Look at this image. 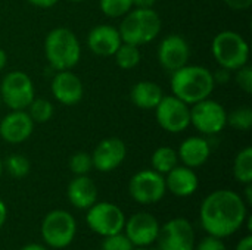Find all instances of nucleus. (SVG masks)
<instances>
[{"mask_svg":"<svg viewBox=\"0 0 252 250\" xmlns=\"http://www.w3.org/2000/svg\"><path fill=\"white\" fill-rule=\"evenodd\" d=\"M131 250H148L146 248H133Z\"/></svg>","mask_w":252,"mask_h":250,"instance_id":"obj_44","label":"nucleus"},{"mask_svg":"<svg viewBox=\"0 0 252 250\" xmlns=\"http://www.w3.org/2000/svg\"><path fill=\"white\" fill-rule=\"evenodd\" d=\"M90 155L94 169L99 172H111L126 161L127 146L118 137H108L99 141Z\"/></svg>","mask_w":252,"mask_h":250,"instance_id":"obj_15","label":"nucleus"},{"mask_svg":"<svg viewBox=\"0 0 252 250\" xmlns=\"http://www.w3.org/2000/svg\"><path fill=\"white\" fill-rule=\"evenodd\" d=\"M213 75H214V81H216V84H217V83H219V84H223V83L229 81V78H230V71H227V69L221 68L217 74H213Z\"/></svg>","mask_w":252,"mask_h":250,"instance_id":"obj_36","label":"nucleus"},{"mask_svg":"<svg viewBox=\"0 0 252 250\" xmlns=\"http://www.w3.org/2000/svg\"><path fill=\"white\" fill-rule=\"evenodd\" d=\"M21 250H49L47 248H44V246H41V245H38V243H28V245H25L24 248H21Z\"/></svg>","mask_w":252,"mask_h":250,"instance_id":"obj_40","label":"nucleus"},{"mask_svg":"<svg viewBox=\"0 0 252 250\" xmlns=\"http://www.w3.org/2000/svg\"><path fill=\"white\" fill-rule=\"evenodd\" d=\"M69 169L74 175H87L93 169L92 155L87 152H77L69 159Z\"/></svg>","mask_w":252,"mask_h":250,"instance_id":"obj_30","label":"nucleus"},{"mask_svg":"<svg viewBox=\"0 0 252 250\" xmlns=\"http://www.w3.org/2000/svg\"><path fill=\"white\" fill-rule=\"evenodd\" d=\"M30 4L35 6V7H41V9H49L52 6H55L59 0H27Z\"/></svg>","mask_w":252,"mask_h":250,"instance_id":"obj_35","label":"nucleus"},{"mask_svg":"<svg viewBox=\"0 0 252 250\" xmlns=\"http://www.w3.org/2000/svg\"><path fill=\"white\" fill-rule=\"evenodd\" d=\"M158 125L171 134H179L190 125V106L176 97L164 96L154 109Z\"/></svg>","mask_w":252,"mask_h":250,"instance_id":"obj_11","label":"nucleus"},{"mask_svg":"<svg viewBox=\"0 0 252 250\" xmlns=\"http://www.w3.org/2000/svg\"><path fill=\"white\" fill-rule=\"evenodd\" d=\"M161 18L158 12L152 9H136L133 7L123 16L120 24V35L123 43L142 46L154 41L161 32Z\"/></svg>","mask_w":252,"mask_h":250,"instance_id":"obj_4","label":"nucleus"},{"mask_svg":"<svg viewBox=\"0 0 252 250\" xmlns=\"http://www.w3.org/2000/svg\"><path fill=\"white\" fill-rule=\"evenodd\" d=\"M99 6L108 18H123L133 9V0H100Z\"/></svg>","mask_w":252,"mask_h":250,"instance_id":"obj_29","label":"nucleus"},{"mask_svg":"<svg viewBox=\"0 0 252 250\" xmlns=\"http://www.w3.org/2000/svg\"><path fill=\"white\" fill-rule=\"evenodd\" d=\"M69 1H75V3H78V1H83V0H69Z\"/></svg>","mask_w":252,"mask_h":250,"instance_id":"obj_45","label":"nucleus"},{"mask_svg":"<svg viewBox=\"0 0 252 250\" xmlns=\"http://www.w3.org/2000/svg\"><path fill=\"white\" fill-rule=\"evenodd\" d=\"M44 56L55 71L72 69L81 57V46L77 35L63 27L53 28L44 40Z\"/></svg>","mask_w":252,"mask_h":250,"instance_id":"obj_3","label":"nucleus"},{"mask_svg":"<svg viewBox=\"0 0 252 250\" xmlns=\"http://www.w3.org/2000/svg\"><path fill=\"white\" fill-rule=\"evenodd\" d=\"M158 245L161 250H195V231L186 218H173L159 227Z\"/></svg>","mask_w":252,"mask_h":250,"instance_id":"obj_12","label":"nucleus"},{"mask_svg":"<svg viewBox=\"0 0 252 250\" xmlns=\"http://www.w3.org/2000/svg\"><path fill=\"white\" fill-rule=\"evenodd\" d=\"M86 221L96 234L106 237L124 230L126 215L123 209L115 203L96 202L87 209Z\"/></svg>","mask_w":252,"mask_h":250,"instance_id":"obj_10","label":"nucleus"},{"mask_svg":"<svg viewBox=\"0 0 252 250\" xmlns=\"http://www.w3.org/2000/svg\"><path fill=\"white\" fill-rule=\"evenodd\" d=\"M121 43L123 40L118 28L106 24L96 25L94 28H92L87 37V46L90 52L102 57L114 56Z\"/></svg>","mask_w":252,"mask_h":250,"instance_id":"obj_18","label":"nucleus"},{"mask_svg":"<svg viewBox=\"0 0 252 250\" xmlns=\"http://www.w3.org/2000/svg\"><path fill=\"white\" fill-rule=\"evenodd\" d=\"M157 56L165 71L174 72L179 68L188 65L190 57V46L183 35L170 34L161 40Z\"/></svg>","mask_w":252,"mask_h":250,"instance_id":"obj_13","label":"nucleus"},{"mask_svg":"<svg viewBox=\"0 0 252 250\" xmlns=\"http://www.w3.org/2000/svg\"><path fill=\"white\" fill-rule=\"evenodd\" d=\"M227 124L239 131H248L252 127V109L250 106H239L227 113Z\"/></svg>","mask_w":252,"mask_h":250,"instance_id":"obj_28","label":"nucleus"},{"mask_svg":"<svg viewBox=\"0 0 252 250\" xmlns=\"http://www.w3.org/2000/svg\"><path fill=\"white\" fill-rule=\"evenodd\" d=\"M165 178L154 169H142L136 172L128 183L131 199L140 205H154L165 196Z\"/></svg>","mask_w":252,"mask_h":250,"instance_id":"obj_9","label":"nucleus"},{"mask_svg":"<svg viewBox=\"0 0 252 250\" xmlns=\"http://www.w3.org/2000/svg\"><path fill=\"white\" fill-rule=\"evenodd\" d=\"M190 125L205 136L219 134L227 125V111L221 103L204 99L190 106Z\"/></svg>","mask_w":252,"mask_h":250,"instance_id":"obj_8","label":"nucleus"},{"mask_svg":"<svg viewBox=\"0 0 252 250\" xmlns=\"http://www.w3.org/2000/svg\"><path fill=\"white\" fill-rule=\"evenodd\" d=\"M247 189H245V199H247V203L251 205L252 203V184H245Z\"/></svg>","mask_w":252,"mask_h":250,"instance_id":"obj_42","label":"nucleus"},{"mask_svg":"<svg viewBox=\"0 0 252 250\" xmlns=\"http://www.w3.org/2000/svg\"><path fill=\"white\" fill-rule=\"evenodd\" d=\"M3 168L6 169V172L16 180H21L24 177H27L31 171V164L28 161V158H25L24 155L19 153H12L4 159Z\"/></svg>","mask_w":252,"mask_h":250,"instance_id":"obj_27","label":"nucleus"},{"mask_svg":"<svg viewBox=\"0 0 252 250\" xmlns=\"http://www.w3.org/2000/svg\"><path fill=\"white\" fill-rule=\"evenodd\" d=\"M211 53L220 68L236 71L250 60V44L236 31H221L211 43Z\"/></svg>","mask_w":252,"mask_h":250,"instance_id":"obj_5","label":"nucleus"},{"mask_svg":"<svg viewBox=\"0 0 252 250\" xmlns=\"http://www.w3.org/2000/svg\"><path fill=\"white\" fill-rule=\"evenodd\" d=\"M171 91L189 106L208 99L216 87L213 72L201 65H185L171 72Z\"/></svg>","mask_w":252,"mask_h":250,"instance_id":"obj_2","label":"nucleus"},{"mask_svg":"<svg viewBox=\"0 0 252 250\" xmlns=\"http://www.w3.org/2000/svg\"><path fill=\"white\" fill-rule=\"evenodd\" d=\"M233 10H247L252 4V0H223Z\"/></svg>","mask_w":252,"mask_h":250,"instance_id":"obj_34","label":"nucleus"},{"mask_svg":"<svg viewBox=\"0 0 252 250\" xmlns=\"http://www.w3.org/2000/svg\"><path fill=\"white\" fill-rule=\"evenodd\" d=\"M235 72V81L238 84V87L245 91L247 94L252 93V68L247 63L244 66H241L239 69L233 71Z\"/></svg>","mask_w":252,"mask_h":250,"instance_id":"obj_32","label":"nucleus"},{"mask_svg":"<svg viewBox=\"0 0 252 250\" xmlns=\"http://www.w3.org/2000/svg\"><path fill=\"white\" fill-rule=\"evenodd\" d=\"M68 200L77 209H89L97 202V187L87 175H75L68 184Z\"/></svg>","mask_w":252,"mask_h":250,"instance_id":"obj_20","label":"nucleus"},{"mask_svg":"<svg viewBox=\"0 0 252 250\" xmlns=\"http://www.w3.org/2000/svg\"><path fill=\"white\" fill-rule=\"evenodd\" d=\"M6 63H7V55L3 49H0V71L4 69Z\"/></svg>","mask_w":252,"mask_h":250,"instance_id":"obj_41","label":"nucleus"},{"mask_svg":"<svg viewBox=\"0 0 252 250\" xmlns=\"http://www.w3.org/2000/svg\"><path fill=\"white\" fill-rule=\"evenodd\" d=\"M248 209L244 197L233 190L220 189L201 203L199 221L208 236L226 239L244 227Z\"/></svg>","mask_w":252,"mask_h":250,"instance_id":"obj_1","label":"nucleus"},{"mask_svg":"<svg viewBox=\"0 0 252 250\" xmlns=\"http://www.w3.org/2000/svg\"><path fill=\"white\" fill-rule=\"evenodd\" d=\"M1 105H3V103H1V97H0V108H1Z\"/></svg>","mask_w":252,"mask_h":250,"instance_id":"obj_46","label":"nucleus"},{"mask_svg":"<svg viewBox=\"0 0 252 250\" xmlns=\"http://www.w3.org/2000/svg\"><path fill=\"white\" fill-rule=\"evenodd\" d=\"M0 97L10 111H25L35 97L34 83L24 71L7 72L0 84Z\"/></svg>","mask_w":252,"mask_h":250,"instance_id":"obj_7","label":"nucleus"},{"mask_svg":"<svg viewBox=\"0 0 252 250\" xmlns=\"http://www.w3.org/2000/svg\"><path fill=\"white\" fill-rule=\"evenodd\" d=\"M114 57H115V63L121 69H126V71L136 68L142 60L139 46H134L130 43H121L117 52L114 53Z\"/></svg>","mask_w":252,"mask_h":250,"instance_id":"obj_25","label":"nucleus"},{"mask_svg":"<svg viewBox=\"0 0 252 250\" xmlns=\"http://www.w3.org/2000/svg\"><path fill=\"white\" fill-rule=\"evenodd\" d=\"M157 0H133V7L136 9H152Z\"/></svg>","mask_w":252,"mask_h":250,"instance_id":"obj_37","label":"nucleus"},{"mask_svg":"<svg viewBox=\"0 0 252 250\" xmlns=\"http://www.w3.org/2000/svg\"><path fill=\"white\" fill-rule=\"evenodd\" d=\"M6 218H7V208H6V203L0 199V228L4 225Z\"/></svg>","mask_w":252,"mask_h":250,"instance_id":"obj_39","label":"nucleus"},{"mask_svg":"<svg viewBox=\"0 0 252 250\" xmlns=\"http://www.w3.org/2000/svg\"><path fill=\"white\" fill-rule=\"evenodd\" d=\"M75 234L77 222L68 211H50L41 222V237L52 249L68 248L74 242Z\"/></svg>","mask_w":252,"mask_h":250,"instance_id":"obj_6","label":"nucleus"},{"mask_svg":"<svg viewBox=\"0 0 252 250\" xmlns=\"http://www.w3.org/2000/svg\"><path fill=\"white\" fill-rule=\"evenodd\" d=\"M235 250H252V236L248 234L244 239H241V242L236 245Z\"/></svg>","mask_w":252,"mask_h":250,"instance_id":"obj_38","label":"nucleus"},{"mask_svg":"<svg viewBox=\"0 0 252 250\" xmlns=\"http://www.w3.org/2000/svg\"><path fill=\"white\" fill-rule=\"evenodd\" d=\"M1 174H3V162L0 159V177H1Z\"/></svg>","mask_w":252,"mask_h":250,"instance_id":"obj_43","label":"nucleus"},{"mask_svg":"<svg viewBox=\"0 0 252 250\" xmlns=\"http://www.w3.org/2000/svg\"><path fill=\"white\" fill-rule=\"evenodd\" d=\"M164 178H165L167 190L177 197H189L199 187V180L196 172L185 165L174 167L170 172L165 174Z\"/></svg>","mask_w":252,"mask_h":250,"instance_id":"obj_19","label":"nucleus"},{"mask_svg":"<svg viewBox=\"0 0 252 250\" xmlns=\"http://www.w3.org/2000/svg\"><path fill=\"white\" fill-rule=\"evenodd\" d=\"M162 97V88L154 81H139L131 87L130 91L133 105L143 111H154Z\"/></svg>","mask_w":252,"mask_h":250,"instance_id":"obj_22","label":"nucleus"},{"mask_svg":"<svg viewBox=\"0 0 252 250\" xmlns=\"http://www.w3.org/2000/svg\"><path fill=\"white\" fill-rule=\"evenodd\" d=\"M25 111L31 116L34 124H46L52 119V116L55 113V108L50 100L35 99V97L32 99V102L28 105V108Z\"/></svg>","mask_w":252,"mask_h":250,"instance_id":"obj_26","label":"nucleus"},{"mask_svg":"<svg viewBox=\"0 0 252 250\" xmlns=\"http://www.w3.org/2000/svg\"><path fill=\"white\" fill-rule=\"evenodd\" d=\"M50 91L59 103L72 106L83 99L84 87L81 80L74 72H71V69H68L56 72L50 84Z\"/></svg>","mask_w":252,"mask_h":250,"instance_id":"obj_17","label":"nucleus"},{"mask_svg":"<svg viewBox=\"0 0 252 250\" xmlns=\"http://www.w3.org/2000/svg\"><path fill=\"white\" fill-rule=\"evenodd\" d=\"M177 155H179V161H182L185 167L195 169L202 167L208 161L211 155V147L207 139L199 136H192L182 141Z\"/></svg>","mask_w":252,"mask_h":250,"instance_id":"obj_21","label":"nucleus"},{"mask_svg":"<svg viewBox=\"0 0 252 250\" xmlns=\"http://www.w3.org/2000/svg\"><path fill=\"white\" fill-rule=\"evenodd\" d=\"M126 236L134 248H148L154 245L159 234L158 220L149 212H137L126 220Z\"/></svg>","mask_w":252,"mask_h":250,"instance_id":"obj_14","label":"nucleus"},{"mask_svg":"<svg viewBox=\"0 0 252 250\" xmlns=\"http://www.w3.org/2000/svg\"><path fill=\"white\" fill-rule=\"evenodd\" d=\"M34 131V121L27 111H10L0 121V137L9 144L27 141Z\"/></svg>","mask_w":252,"mask_h":250,"instance_id":"obj_16","label":"nucleus"},{"mask_svg":"<svg viewBox=\"0 0 252 250\" xmlns=\"http://www.w3.org/2000/svg\"><path fill=\"white\" fill-rule=\"evenodd\" d=\"M233 175L241 184L252 183V147L242 149L233 161Z\"/></svg>","mask_w":252,"mask_h":250,"instance_id":"obj_24","label":"nucleus"},{"mask_svg":"<svg viewBox=\"0 0 252 250\" xmlns=\"http://www.w3.org/2000/svg\"><path fill=\"white\" fill-rule=\"evenodd\" d=\"M134 248L130 239L121 233L106 236L102 243V250H131Z\"/></svg>","mask_w":252,"mask_h":250,"instance_id":"obj_31","label":"nucleus"},{"mask_svg":"<svg viewBox=\"0 0 252 250\" xmlns=\"http://www.w3.org/2000/svg\"><path fill=\"white\" fill-rule=\"evenodd\" d=\"M151 165L152 169L165 175L167 172H170L174 167L179 165V155L177 150H174L173 147L168 146H161L158 147L151 158Z\"/></svg>","mask_w":252,"mask_h":250,"instance_id":"obj_23","label":"nucleus"},{"mask_svg":"<svg viewBox=\"0 0 252 250\" xmlns=\"http://www.w3.org/2000/svg\"><path fill=\"white\" fill-rule=\"evenodd\" d=\"M195 250H227V248L223 243V239L208 236L202 239L201 243H198V246H195Z\"/></svg>","mask_w":252,"mask_h":250,"instance_id":"obj_33","label":"nucleus"}]
</instances>
